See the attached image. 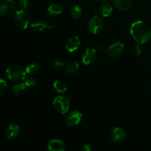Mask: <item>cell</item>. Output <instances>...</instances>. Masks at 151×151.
Returning a JSON list of instances; mask_svg holds the SVG:
<instances>
[{
  "instance_id": "12",
  "label": "cell",
  "mask_w": 151,
  "mask_h": 151,
  "mask_svg": "<svg viewBox=\"0 0 151 151\" xmlns=\"http://www.w3.org/2000/svg\"><path fill=\"white\" fill-rule=\"evenodd\" d=\"M81 41L79 37L77 35H73L68 38L65 44V48L69 52H74L77 50H78L80 45H81Z\"/></svg>"
},
{
  "instance_id": "26",
  "label": "cell",
  "mask_w": 151,
  "mask_h": 151,
  "mask_svg": "<svg viewBox=\"0 0 151 151\" xmlns=\"http://www.w3.org/2000/svg\"><path fill=\"white\" fill-rule=\"evenodd\" d=\"M7 81H6L4 79H3V78H1V80H0V91H1V92H3V91L7 88Z\"/></svg>"
},
{
  "instance_id": "2",
  "label": "cell",
  "mask_w": 151,
  "mask_h": 151,
  "mask_svg": "<svg viewBox=\"0 0 151 151\" xmlns=\"http://www.w3.org/2000/svg\"><path fill=\"white\" fill-rule=\"evenodd\" d=\"M6 75L10 81L15 83H22L27 78L25 69L16 64H11L6 69Z\"/></svg>"
},
{
  "instance_id": "1",
  "label": "cell",
  "mask_w": 151,
  "mask_h": 151,
  "mask_svg": "<svg viewBox=\"0 0 151 151\" xmlns=\"http://www.w3.org/2000/svg\"><path fill=\"white\" fill-rule=\"evenodd\" d=\"M130 32L137 44H144L151 40V25L145 21L139 20L132 23Z\"/></svg>"
},
{
  "instance_id": "11",
  "label": "cell",
  "mask_w": 151,
  "mask_h": 151,
  "mask_svg": "<svg viewBox=\"0 0 151 151\" xmlns=\"http://www.w3.org/2000/svg\"><path fill=\"white\" fill-rule=\"evenodd\" d=\"M111 139L116 143L122 142L126 138V133L125 130L120 127H115L111 130L110 133Z\"/></svg>"
},
{
  "instance_id": "15",
  "label": "cell",
  "mask_w": 151,
  "mask_h": 151,
  "mask_svg": "<svg viewBox=\"0 0 151 151\" xmlns=\"http://www.w3.org/2000/svg\"><path fill=\"white\" fill-rule=\"evenodd\" d=\"M113 5L111 3L104 2L100 5V9H99V13L103 17H109L113 13Z\"/></svg>"
},
{
  "instance_id": "25",
  "label": "cell",
  "mask_w": 151,
  "mask_h": 151,
  "mask_svg": "<svg viewBox=\"0 0 151 151\" xmlns=\"http://www.w3.org/2000/svg\"><path fill=\"white\" fill-rule=\"evenodd\" d=\"M143 52V47L142 44H137L134 48V54L137 56H139Z\"/></svg>"
},
{
  "instance_id": "18",
  "label": "cell",
  "mask_w": 151,
  "mask_h": 151,
  "mask_svg": "<svg viewBox=\"0 0 151 151\" xmlns=\"http://www.w3.org/2000/svg\"><path fill=\"white\" fill-rule=\"evenodd\" d=\"M27 86L25 85L24 82L19 83L17 85H15L12 88V94L15 96H19L24 94L25 91L27 90Z\"/></svg>"
},
{
  "instance_id": "3",
  "label": "cell",
  "mask_w": 151,
  "mask_h": 151,
  "mask_svg": "<svg viewBox=\"0 0 151 151\" xmlns=\"http://www.w3.org/2000/svg\"><path fill=\"white\" fill-rule=\"evenodd\" d=\"M13 20L15 25L21 29H26L29 24V14L24 10H19L13 14Z\"/></svg>"
},
{
  "instance_id": "7",
  "label": "cell",
  "mask_w": 151,
  "mask_h": 151,
  "mask_svg": "<svg viewBox=\"0 0 151 151\" xmlns=\"http://www.w3.org/2000/svg\"><path fill=\"white\" fill-rule=\"evenodd\" d=\"M83 118V114L79 111H72L69 112L65 118V122L66 125L69 127H75L78 126L81 123Z\"/></svg>"
},
{
  "instance_id": "20",
  "label": "cell",
  "mask_w": 151,
  "mask_h": 151,
  "mask_svg": "<svg viewBox=\"0 0 151 151\" xmlns=\"http://www.w3.org/2000/svg\"><path fill=\"white\" fill-rule=\"evenodd\" d=\"M80 69V65L78 62L76 61H72L70 63H68L66 66H65V71L67 73L71 74H75L79 71Z\"/></svg>"
},
{
  "instance_id": "24",
  "label": "cell",
  "mask_w": 151,
  "mask_h": 151,
  "mask_svg": "<svg viewBox=\"0 0 151 151\" xmlns=\"http://www.w3.org/2000/svg\"><path fill=\"white\" fill-rule=\"evenodd\" d=\"M18 4L23 10H27V9H28L29 7L30 1H29V0H19Z\"/></svg>"
},
{
  "instance_id": "6",
  "label": "cell",
  "mask_w": 151,
  "mask_h": 151,
  "mask_svg": "<svg viewBox=\"0 0 151 151\" xmlns=\"http://www.w3.org/2000/svg\"><path fill=\"white\" fill-rule=\"evenodd\" d=\"M56 27L54 22H46L44 20H35L29 26L31 30L34 32H41L45 29H53Z\"/></svg>"
},
{
  "instance_id": "22",
  "label": "cell",
  "mask_w": 151,
  "mask_h": 151,
  "mask_svg": "<svg viewBox=\"0 0 151 151\" xmlns=\"http://www.w3.org/2000/svg\"><path fill=\"white\" fill-rule=\"evenodd\" d=\"M24 83L26 85L27 88H35L37 86V83H38V81H37V79L35 78V77L29 76L27 77V78H25L24 80Z\"/></svg>"
},
{
  "instance_id": "4",
  "label": "cell",
  "mask_w": 151,
  "mask_h": 151,
  "mask_svg": "<svg viewBox=\"0 0 151 151\" xmlns=\"http://www.w3.org/2000/svg\"><path fill=\"white\" fill-rule=\"evenodd\" d=\"M52 106L57 113L60 114H65L69 111L70 107V101L68 97L63 95H59L53 100Z\"/></svg>"
},
{
  "instance_id": "14",
  "label": "cell",
  "mask_w": 151,
  "mask_h": 151,
  "mask_svg": "<svg viewBox=\"0 0 151 151\" xmlns=\"http://www.w3.org/2000/svg\"><path fill=\"white\" fill-rule=\"evenodd\" d=\"M113 5L118 10L127 11L133 5V0H112Z\"/></svg>"
},
{
  "instance_id": "8",
  "label": "cell",
  "mask_w": 151,
  "mask_h": 151,
  "mask_svg": "<svg viewBox=\"0 0 151 151\" xmlns=\"http://www.w3.org/2000/svg\"><path fill=\"white\" fill-rule=\"evenodd\" d=\"M124 46L123 43L121 41H116V42L112 44L107 50V55L110 58H116L122 55L123 52Z\"/></svg>"
},
{
  "instance_id": "28",
  "label": "cell",
  "mask_w": 151,
  "mask_h": 151,
  "mask_svg": "<svg viewBox=\"0 0 151 151\" xmlns=\"http://www.w3.org/2000/svg\"><path fill=\"white\" fill-rule=\"evenodd\" d=\"M7 4H17L18 2H19V0H4Z\"/></svg>"
},
{
  "instance_id": "27",
  "label": "cell",
  "mask_w": 151,
  "mask_h": 151,
  "mask_svg": "<svg viewBox=\"0 0 151 151\" xmlns=\"http://www.w3.org/2000/svg\"><path fill=\"white\" fill-rule=\"evenodd\" d=\"M91 149L92 148H91V145L88 144H83L81 147V150L82 151H91Z\"/></svg>"
},
{
  "instance_id": "29",
  "label": "cell",
  "mask_w": 151,
  "mask_h": 151,
  "mask_svg": "<svg viewBox=\"0 0 151 151\" xmlns=\"http://www.w3.org/2000/svg\"><path fill=\"white\" fill-rule=\"evenodd\" d=\"M105 50V47H103V46H101V47H100V48H99V50H100V52H103V51H104Z\"/></svg>"
},
{
  "instance_id": "10",
  "label": "cell",
  "mask_w": 151,
  "mask_h": 151,
  "mask_svg": "<svg viewBox=\"0 0 151 151\" xmlns=\"http://www.w3.org/2000/svg\"><path fill=\"white\" fill-rule=\"evenodd\" d=\"M20 126L17 124L12 123L7 126V128H6L5 133H4V136H5V138L7 139L8 141H11V140L15 139L16 137H18V136L20 134Z\"/></svg>"
},
{
  "instance_id": "21",
  "label": "cell",
  "mask_w": 151,
  "mask_h": 151,
  "mask_svg": "<svg viewBox=\"0 0 151 151\" xmlns=\"http://www.w3.org/2000/svg\"><path fill=\"white\" fill-rule=\"evenodd\" d=\"M39 69V64L35 63V62H32V63H29V64L25 67L24 69L27 75H32V74H35L36 73V72H38Z\"/></svg>"
},
{
  "instance_id": "16",
  "label": "cell",
  "mask_w": 151,
  "mask_h": 151,
  "mask_svg": "<svg viewBox=\"0 0 151 151\" xmlns=\"http://www.w3.org/2000/svg\"><path fill=\"white\" fill-rule=\"evenodd\" d=\"M47 11H48L49 14L50 16H58L61 14L62 11H63V8H62L61 5L54 3V4H52L49 6Z\"/></svg>"
},
{
  "instance_id": "30",
  "label": "cell",
  "mask_w": 151,
  "mask_h": 151,
  "mask_svg": "<svg viewBox=\"0 0 151 151\" xmlns=\"http://www.w3.org/2000/svg\"><path fill=\"white\" fill-rule=\"evenodd\" d=\"M97 1H106V0H97Z\"/></svg>"
},
{
  "instance_id": "9",
  "label": "cell",
  "mask_w": 151,
  "mask_h": 151,
  "mask_svg": "<svg viewBox=\"0 0 151 151\" xmlns=\"http://www.w3.org/2000/svg\"><path fill=\"white\" fill-rule=\"evenodd\" d=\"M97 52L93 48H87L83 53L82 61L83 64L86 66L93 64L97 60Z\"/></svg>"
},
{
  "instance_id": "17",
  "label": "cell",
  "mask_w": 151,
  "mask_h": 151,
  "mask_svg": "<svg viewBox=\"0 0 151 151\" xmlns=\"http://www.w3.org/2000/svg\"><path fill=\"white\" fill-rule=\"evenodd\" d=\"M53 88L60 94H63L67 91V85L62 80H56L53 83Z\"/></svg>"
},
{
  "instance_id": "5",
  "label": "cell",
  "mask_w": 151,
  "mask_h": 151,
  "mask_svg": "<svg viewBox=\"0 0 151 151\" xmlns=\"http://www.w3.org/2000/svg\"><path fill=\"white\" fill-rule=\"evenodd\" d=\"M104 22L103 19L98 16V15H94L88 20L87 24V29L91 34H98L104 28Z\"/></svg>"
},
{
  "instance_id": "13",
  "label": "cell",
  "mask_w": 151,
  "mask_h": 151,
  "mask_svg": "<svg viewBox=\"0 0 151 151\" xmlns=\"http://www.w3.org/2000/svg\"><path fill=\"white\" fill-rule=\"evenodd\" d=\"M47 149L51 151H63L66 149V145L60 139H52L47 144Z\"/></svg>"
},
{
  "instance_id": "19",
  "label": "cell",
  "mask_w": 151,
  "mask_h": 151,
  "mask_svg": "<svg viewBox=\"0 0 151 151\" xmlns=\"http://www.w3.org/2000/svg\"><path fill=\"white\" fill-rule=\"evenodd\" d=\"M69 14H70L71 17H72L73 19H80L83 14L82 8L78 4H75V5L72 6V7L69 10Z\"/></svg>"
},
{
  "instance_id": "23",
  "label": "cell",
  "mask_w": 151,
  "mask_h": 151,
  "mask_svg": "<svg viewBox=\"0 0 151 151\" xmlns=\"http://www.w3.org/2000/svg\"><path fill=\"white\" fill-rule=\"evenodd\" d=\"M52 66L56 69V70H61L65 67V63L60 59H56L53 61Z\"/></svg>"
}]
</instances>
